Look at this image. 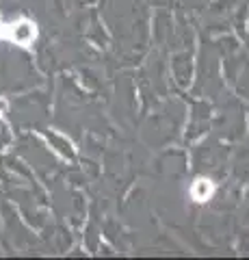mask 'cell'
Masks as SVG:
<instances>
[{
    "instance_id": "6da1fadb",
    "label": "cell",
    "mask_w": 249,
    "mask_h": 260,
    "mask_svg": "<svg viewBox=\"0 0 249 260\" xmlns=\"http://www.w3.org/2000/svg\"><path fill=\"white\" fill-rule=\"evenodd\" d=\"M37 35H39L37 24L26 18H22L13 24H0V39H7V42L22 46V48L33 46L37 42Z\"/></svg>"
},
{
    "instance_id": "7a4b0ae2",
    "label": "cell",
    "mask_w": 249,
    "mask_h": 260,
    "mask_svg": "<svg viewBox=\"0 0 249 260\" xmlns=\"http://www.w3.org/2000/svg\"><path fill=\"white\" fill-rule=\"evenodd\" d=\"M215 191H217V184L210 180V178H206V176H197L195 180L191 182V186H189L191 200L197 202V204H204V202H208L215 195Z\"/></svg>"
}]
</instances>
